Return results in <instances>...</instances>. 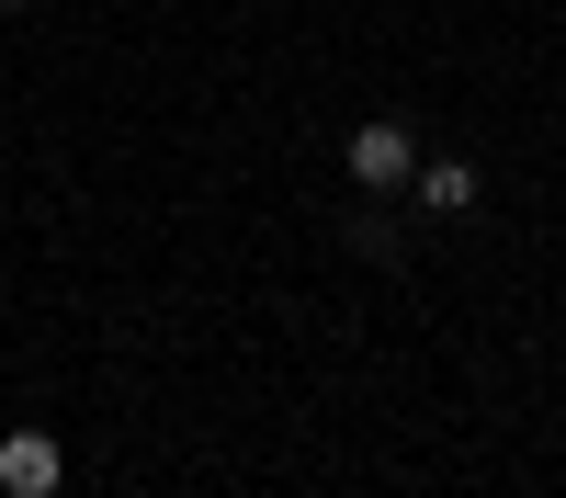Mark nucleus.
I'll use <instances>...</instances> for the list:
<instances>
[{"label":"nucleus","mask_w":566,"mask_h":498,"mask_svg":"<svg viewBox=\"0 0 566 498\" xmlns=\"http://www.w3.org/2000/svg\"><path fill=\"white\" fill-rule=\"evenodd\" d=\"M352 181H363V193H408V181H419V136H408V114L352 125Z\"/></svg>","instance_id":"f257e3e1"},{"label":"nucleus","mask_w":566,"mask_h":498,"mask_svg":"<svg viewBox=\"0 0 566 498\" xmlns=\"http://www.w3.org/2000/svg\"><path fill=\"white\" fill-rule=\"evenodd\" d=\"M57 442L45 431H0V498H57Z\"/></svg>","instance_id":"f03ea898"},{"label":"nucleus","mask_w":566,"mask_h":498,"mask_svg":"<svg viewBox=\"0 0 566 498\" xmlns=\"http://www.w3.org/2000/svg\"><path fill=\"white\" fill-rule=\"evenodd\" d=\"M408 193L431 204V215H476V159H431V170L408 181Z\"/></svg>","instance_id":"7ed1b4c3"},{"label":"nucleus","mask_w":566,"mask_h":498,"mask_svg":"<svg viewBox=\"0 0 566 498\" xmlns=\"http://www.w3.org/2000/svg\"><path fill=\"white\" fill-rule=\"evenodd\" d=\"M352 250L363 261H397V215H352Z\"/></svg>","instance_id":"20e7f679"},{"label":"nucleus","mask_w":566,"mask_h":498,"mask_svg":"<svg viewBox=\"0 0 566 498\" xmlns=\"http://www.w3.org/2000/svg\"><path fill=\"white\" fill-rule=\"evenodd\" d=\"M0 12H34V0H0Z\"/></svg>","instance_id":"39448f33"}]
</instances>
